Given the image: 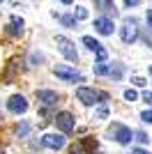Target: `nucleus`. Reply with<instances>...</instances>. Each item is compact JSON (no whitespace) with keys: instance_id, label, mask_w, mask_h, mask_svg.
<instances>
[{"instance_id":"1","label":"nucleus","mask_w":152,"mask_h":154,"mask_svg":"<svg viewBox=\"0 0 152 154\" xmlns=\"http://www.w3.org/2000/svg\"><path fill=\"white\" fill-rule=\"evenodd\" d=\"M76 99H78L83 106H95L99 99H106V94L92 90V88H78V90H76Z\"/></svg>"},{"instance_id":"2","label":"nucleus","mask_w":152,"mask_h":154,"mask_svg":"<svg viewBox=\"0 0 152 154\" xmlns=\"http://www.w3.org/2000/svg\"><path fill=\"white\" fill-rule=\"evenodd\" d=\"M55 46H58V51L62 53V55L69 60V62H78V53H76V46L71 44L67 37L58 35V37H55Z\"/></svg>"},{"instance_id":"3","label":"nucleus","mask_w":152,"mask_h":154,"mask_svg":"<svg viewBox=\"0 0 152 154\" xmlns=\"http://www.w3.org/2000/svg\"><path fill=\"white\" fill-rule=\"evenodd\" d=\"M53 74H55L58 78L67 81V83H83V76H81V74L74 71L71 67H65V64H58L55 69H53Z\"/></svg>"},{"instance_id":"4","label":"nucleus","mask_w":152,"mask_h":154,"mask_svg":"<svg viewBox=\"0 0 152 154\" xmlns=\"http://www.w3.org/2000/svg\"><path fill=\"white\" fill-rule=\"evenodd\" d=\"M120 37L125 44H134L136 39H138V28H136V21L134 19H127L125 26L120 28Z\"/></svg>"},{"instance_id":"5","label":"nucleus","mask_w":152,"mask_h":154,"mask_svg":"<svg viewBox=\"0 0 152 154\" xmlns=\"http://www.w3.org/2000/svg\"><path fill=\"white\" fill-rule=\"evenodd\" d=\"M111 136H113L120 145H129V143H131V138H134V131H131L129 127H125V124H113Z\"/></svg>"},{"instance_id":"6","label":"nucleus","mask_w":152,"mask_h":154,"mask_svg":"<svg viewBox=\"0 0 152 154\" xmlns=\"http://www.w3.org/2000/svg\"><path fill=\"white\" fill-rule=\"evenodd\" d=\"M42 145L58 152V149H62L65 145H67V140H65L62 134H44V136H42Z\"/></svg>"},{"instance_id":"7","label":"nucleus","mask_w":152,"mask_h":154,"mask_svg":"<svg viewBox=\"0 0 152 154\" xmlns=\"http://www.w3.org/2000/svg\"><path fill=\"white\" fill-rule=\"evenodd\" d=\"M7 110H12V113H16V115L25 113V110H28V99H25L23 94H12L9 99H7Z\"/></svg>"},{"instance_id":"8","label":"nucleus","mask_w":152,"mask_h":154,"mask_svg":"<svg viewBox=\"0 0 152 154\" xmlns=\"http://www.w3.org/2000/svg\"><path fill=\"white\" fill-rule=\"evenodd\" d=\"M53 122H55V127L60 129L62 134H69L71 129H74V117H71V113H67V110L58 113V115L53 117Z\"/></svg>"},{"instance_id":"9","label":"nucleus","mask_w":152,"mask_h":154,"mask_svg":"<svg viewBox=\"0 0 152 154\" xmlns=\"http://www.w3.org/2000/svg\"><path fill=\"white\" fill-rule=\"evenodd\" d=\"M113 21L106 19V16H99V19H95V30L99 32V35H104V37H108V35H113Z\"/></svg>"},{"instance_id":"10","label":"nucleus","mask_w":152,"mask_h":154,"mask_svg":"<svg viewBox=\"0 0 152 154\" xmlns=\"http://www.w3.org/2000/svg\"><path fill=\"white\" fill-rule=\"evenodd\" d=\"M37 101L42 106H55L58 103V92L53 90H37Z\"/></svg>"},{"instance_id":"11","label":"nucleus","mask_w":152,"mask_h":154,"mask_svg":"<svg viewBox=\"0 0 152 154\" xmlns=\"http://www.w3.org/2000/svg\"><path fill=\"white\" fill-rule=\"evenodd\" d=\"M23 28H25V23H23L21 16H12L9 23H7V32L14 35V37H21V35H23Z\"/></svg>"},{"instance_id":"12","label":"nucleus","mask_w":152,"mask_h":154,"mask_svg":"<svg viewBox=\"0 0 152 154\" xmlns=\"http://www.w3.org/2000/svg\"><path fill=\"white\" fill-rule=\"evenodd\" d=\"M95 5H97V9H101V12H106L108 16H118V9H115V2L113 0H95Z\"/></svg>"},{"instance_id":"13","label":"nucleus","mask_w":152,"mask_h":154,"mask_svg":"<svg viewBox=\"0 0 152 154\" xmlns=\"http://www.w3.org/2000/svg\"><path fill=\"white\" fill-rule=\"evenodd\" d=\"M81 147H83V152L95 154L97 152V140H95V138H83V140H81Z\"/></svg>"},{"instance_id":"14","label":"nucleus","mask_w":152,"mask_h":154,"mask_svg":"<svg viewBox=\"0 0 152 154\" xmlns=\"http://www.w3.org/2000/svg\"><path fill=\"white\" fill-rule=\"evenodd\" d=\"M83 46H85V48H88V51H97V48H99V42H97L95 37H88V35H85V37H83Z\"/></svg>"},{"instance_id":"15","label":"nucleus","mask_w":152,"mask_h":154,"mask_svg":"<svg viewBox=\"0 0 152 154\" xmlns=\"http://www.w3.org/2000/svg\"><path fill=\"white\" fill-rule=\"evenodd\" d=\"M106 117H108V106H106V103H101L99 108L95 110V120H106Z\"/></svg>"},{"instance_id":"16","label":"nucleus","mask_w":152,"mask_h":154,"mask_svg":"<svg viewBox=\"0 0 152 154\" xmlns=\"http://www.w3.org/2000/svg\"><path fill=\"white\" fill-rule=\"evenodd\" d=\"M108 74H111V78L120 81V78H122V74H125V69H122V64H115L113 69H108Z\"/></svg>"},{"instance_id":"17","label":"nucleus","mask_w":152,"mask_h":154,"mask_svg":"<svg viewBox=\"0 0 152 154\" xmlns=\"http://www.w3.org/2000/svg\"><path fill=\"white\" fill-rule=\"evenodd\" d=\"M74 19L76 21H85L88 19V9H85V7H76L74 9Z\"/></svg>"},{"instance_id":"18","label":"nucleus","mask_w":152,"mask_h":154,"mask_svg":"<svg viewBox=\"0 0 152 154\" xmlns=\"http://www.w3.org/2000/svg\"><path fill=\"white\" fill-rule=\"evenodd\" d=\"M95 74H97V76H106V74H108V64L106 62H97L95 64Z\"/></svg>"},{"instance_id":"19","label":"nucleus","mask_w":152,"mask_h":154,"mask_svg":"<svg viewBox=\"0 0 152 154\" xmlns=\"http://www.w3.org/2000/svg\"><path fill=\"white\" fill-rule=\"evenodd\" d=\"M95 55H97V62H106V58H108V53H106V48H104V46H99V48H97Z\"/></svg>"},{"instance_id":"20","label":"nucleus","mask_w":152,"mask_h":154,"mask_svg":"<svg viewBox=\"0 0 152 154\" xmlns=\"http://www.w3.org/2000/svg\"><path fill=\"white\" fill-rule=\"evenodd\" d=\"M125 99H127V101H136V99H138V92L129 88V90H125Z\"/></svg>"},{"instance_id":"21","label":"nucleus","mask_w":152,"mask_h":154,"mask_svg":"<svg viewBox=\"0 0 152 154\" xmlns=\"http://www.w3.org/2000/svg\"><path fill=\"white\" fill-rule=\"evenodd\" d=\"M131 83L136 85V88H145V85H147V81H145L143 76H131Z\"/></svg>"},{"instance_id":"22","label":"nucleus","mask_w":152,"mask_h":154,"mask_svg":"<svg viewBox=\"0 0 152 154\" xmlns=\"http://www.w3.org/2000/svg\"><path fill=\"white\" fill-rule=\"evenodd\" d=\"M28 131H30V127H28V124H19V127H16V136H21V138H23V136H28Z\"/></svg>"},{"instance_id":"23","label":"nucleus","mask_w":152,"mask_h":154,"mask_svg":"<svg viewBox=\"0 0 152 154\" xmlns=\"http://www.w3.org/2000/svg\"><path fill=\"white\" fill-rule=\"evenodd\" d=\"M60 21H62L67 28H74L76 26V19H74V16H60Z\"/></svg>"},{"instance_id":"24","label":"nucleus","mask_w":152,"mask_h":154,"mask_svg":"<svg viewBox=\"0 0 152 154\" xmlns=\"http://www.w3.org/2000/svg\"><path fill=\"white\" fill-rule=\"evenodd\" d=\"M141 120L145 124H152V110H143V113H141Z\"/></svg>"},{"instance_id":"25","label":"nucleus","mask_w":152,"mask_h":154,"mask_svg":"<svg viewBox=\"0 0 152 154\" xmlns=\"http://www.w3.org/2000/svg\"><path fill=\"white\" fill-rule=\"evenodd\" d=\"M136 140L138 143H150V138H147L145 131H136Z\"/></svg>"},{"instance_id":"26","label":"nucleus","mask_w":152,"mask_h":154,"mask_svg":"<svg viewBox=\"0 0 152 154\" xmlns=\"http://www.w3.org/2000/svg\"><path fill=\"white\" fill-rule=\"evenodd\" d=\"M69 154H83V147H81V145H71V147H69Z\"/></svg>"},{"instance_id":"27","label":"nucleus","mask_w":152,"mask_h":154,"mask_svg":"<svg viewBox=\"0 0 152 154\" xmlns=\"http://www.w3.org/2000/svg\"><path fill=\"white\" fill-rule=\"evenodd\" d=\"M32 62H35V64H37V62H44V55H42V53H39V55H37V53H32Z\"/></svg>"},{"instance_id":"28","label":"nucleus","mask_w":152,"mask_h":154,"mask_svg":"<svg viewBox=\"0 0 152 154\" xmlns=\"http://www.w3.org/2000/svg\"><path fill=\"white\" fill-rule=\"evenodd\" d=\"M125 5L127 7H136V5H141V0H125Z\"/></svg>"},{"instance_id":"29","label":"nucleus","mask_w":152,"mask_h":154,"mask_svg":"<svg viewBox=\"0 0 152 154\" xmlns=\"http://www.w3.org/2000/svg\"><path fill=\"white\" fill-rule=\"evenodd\" d=\"M143 99H145V101L152 106V92H145V94H143Z\"/></svg>"},{"instance_id":"30","label":"nucleus","mask_w":152,"mask_h":154,"mask_svg":"<svg viewBox=\"0 0 152 154\" xmlns=\"http://www.w3.org/2000/svg\"><path fill=\"white\" fill-rule=\"evenodd\" d=\"M147 26L152 28V12H147Z\"/></svg>"},{"instance_id":"31","label":"nucleus","mask_w":152,"mask_h":154,"mask_svg":"<svg viewBox=\"0 0 152 154\" xmlns=\"http://www.w3.org/2000/svg\"><path fill=\"white\" fill-rule=\"evenodd\" d=\"M134 154H150V152H145V149H136Z\"/></svg>"},{"instance_id":"32","label":"nucleus","mask_w":152,"mask_h":154,"mask_svg":"<svg viewBox=\"0 0 152 154\" xmlns=\"http://www.w3.org/2000/svg\"><path fill=\"white\" fill-rule=\"evenodd\" d=\"M60 2H62V5H71V0H60Z\"/></svg>"},{"instance_id":"33","label":"nucleus","mask_w":152,"mask_h":154,"mask_svg":"<svg viewBox=\"0 0 152 154\" xmlns=\"http://www.w3.org/2000/svg\"><path fill=\"white\" fill-rule=\"evenodd\" d=\"M2 2H5V0H0V5H2Z\"/></svg>"},{"instance_id":"34","label":"nucleus","mask_w":152,"mask_h":154,"mask_svg":"<svg viewBox=\"0 0 152 154\" xmlns=\"http://www.w3.org/2000/svg\"><path fill=\"white\" fill-rule=\"evenodd\" d=\"M150 71H152V67H150Z\"/></svg>"}]
</instances>
